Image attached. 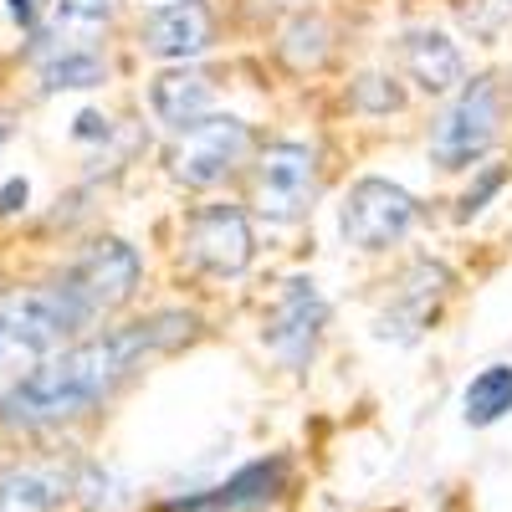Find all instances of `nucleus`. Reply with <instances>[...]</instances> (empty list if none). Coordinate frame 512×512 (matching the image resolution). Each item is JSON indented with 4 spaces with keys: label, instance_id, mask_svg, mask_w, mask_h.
<instances>
[{
    "label": "nucleus",
    "instance_id": "1",
    "mask_svg": "<svg viewBox=\"0 0 512 512\" xmlns=\"http://www.w3.org/2000/svg\"><path fill=\"white\" fill-rule=\"evenodd\" d=\"M185 333H190V318L159 313L149 323H128V328H113L103 338H88V344L57 349L52 359H41L31 374H21L11 390L0 395V420L6 425L72 420L82 410H93L98 400H108L144 359H154L159 349H169Z\"/></svg>",
    "mask_w": 512,
    "mask_h": 512
},
{
    "label": "nucleus",
    "instance_id": "2",
    "mask_svg": "<svg viewBox=\"0 0 512 512\" xmlns=\"http://www.w3.org/2000/svg\"><path fill=\"white\" fill-rule=\"evenodd\" d=\"M77 328H82V318L57 282L6 292L0 297V379H11L21 369L31 374L41 359H52Z\"/></svg>",
    "mask_w": 512,
    "mask_h": 512
},
{
    "label": "nucleus",
    "instance_id": "3",
    "mask_svg": "<svg viewBox=\"0 0 512 512\" xmlns=\"http://www.w3.org/2000/svg\"><path fill=\"white\" fill-rule=\"evenodd\" d=\"M67 292V303L77 308L82 328L108 318L113 308H123L139 287V251L128 241H93L82 262L67 267V277L57 282Z\"/></svg>",
    "mask_w": 512,
    "mask_h": 512
},
{
    "label": "nucleus",
    "instance_id": "4",
    "mask_svg": "<svg viewBox=\"0 0 512 512\" xmlns=\"http://www.w3.org/2000/svg\"><path fill=\"white\" fill-rule=\"evenodd\" d=\"M497 128H502L497 82H492V77H472V82L456 93V103L441 113L436 134H431V154H436V164H446V169H466V164H477V159L497 144Z\"/></svg>",
    "mask_w": 512,
    "mask_h": 512
},
{
    "label": "nucleus",
    "instance_id": "5",
    "mask_svg": "<svg viewBox=\"0 0 512 512\" xmlns=\"http://www.w3.org/2000/svg\"><path fill=\"white\" fill-rule=\"evenodd\" d=\"M338 226H344V236L359 251H384L415 226V195L390 185V180H359L344 200Z\"/></svg>",
    "mask_w": 512,
    "mask_h": 512
},
{
    "label": "nucleus",
    "instance_id": "6",
    "mask_svg": "<svg viewBox=\"0 0 512 512\" xmlns=\"http://www.w3.org/2000/svg\"><path fill=\"white\" fill-rule=\"evenodd\" d=\"M185 262L205 277H241L251 267V226L236 205H205L185 221Z\"/></svg>",
    "mask_w": 512,
    "mask_h": 512
},
{
    "label": "nucleus",
    "instance_id": "7",
    "mask_svg": "<svg viewBox=\"0 0 512 512\" xmlns=\"http://www.w3.org/2000/svg\"><path fill=\"white\" fill-rule=\"evenodd\" d=\"M318 164L308 144H267L256 159V210L267 221H297L313 205Z\"/></svg>",
    "mask_w": 512,
    "mask_h": 512
},
{
    "label": "nucleus",
    "instance_id": "8",
    "mask_svg": "<svg viewBox=\"0 0 512 512\" xmlns=\"http://www.w3.org/2000/svg\"><path fill=\"white\" fill-rule=\"evenodd\" d=\"M323 323H328V303L318 297V287H313L308 277H292V282H282V292H277V303H272V313H267V323H262V338H267V349H272L282 364L303 369V364L313 359V349H318Z\"/></svg>",
    "mask_w": 512,
    "mask_h": 512
},
{
    "label": "nucleus",
    "instance_id": "9",
    "mask_svg": "<svg viewBox=\"0 0 512 512\" xmlns=\"http://www.w3.org/2000/svg\"><path fill=\"white\" fill-rule=\"evenodd\" d=\"M251 149V128L241 118H226V113H210L200 128H190L180 154H175V175L195 190H210L221 185L231 169L246 159Z\"/></svg>",
    "mask_w": 512,
    "mask_h": 512
},
{
    "label": "nucleus",
    "instance_id": "10",
    "mask_svg": "<svg viewBox=\"0 0 512 512\" xmlns=\"http://www.w3.org/2000/svg\"><path fill=\"white\" fill-rule=\"evenodd\" d=\"M216 41V16L205 0H169L144 21V52L164 62H190Z\"/></svg>",
    "mask_w": 512,
    "mask_h": 512
},
{
    "label": "nucleus",
    "instance_id": "11",
    "mask_svg": "<svg viewBox=\"0 0 512 512\" xmlns=\"http://www.w3.org/2000/svg\"><path fill=\"white\" fill-rule=\"evenodd\" d=\"M113 21V0H52L47 6V26H36L41 57L57 52H93V41L103 36V26Z\"/></svg>",
    "mask_w": 512,
    "mask_h": 512
},
{
    "label": "nucleus",
    "instance_id": "12",
    "mask_svg": "<svg viewBox=\"0 0 512 512\" xmlns=\"http://www.w3.org/2000/svg\"><path fill=\"white\" fill-rule=\"evenodd\" d=\"M149 103H154L164 128L190 134V128H200L210 118V77L195 67H169L149 82Z\"/></svg>",
    "mask_w": 512,
    "mask_h": 512
},
{
    "label": "nucleus",
    "instance_id": "13",
    "mask_svg": "<svg viewBox=\"0 0 512 512\" xmlns=\"http://www.w3.org/2000/svg\"><path fill=\"white\" fill-rule=\"evenodd\" d=\"M400 57H405V72L420 93H451L466 82V62L446 31H410Z\"/></svg>",
    "mask_w": 512,
    "mask_h": 512
},
{
    "label": "nucleus",
    "instance_id": "14",
    "mask_svg": "<svg viewBox=\"0 0 512 512\" xmlns=\"http://www.w3.org/2000/svg\"><path fill=\"white\" fill-rule=\"evenodd\" d=\"M282 477H287V461H282V456L251 461L246 472H236L231 482L210 487V492H200V497H185V502H175V507H180V512H231V507H251V502L277 497Z\"/></svg>",
    "mask_w": 512,
    "mask_h": 512
},
{
    "label": "nucleus",
    "instance_id": "15",
    "mask_svg": "<svg viewBox=\"0 0 512 512\" xmlns=\"http://www.w3.org/2000/svg\"><path fill=\"white\" fill-rule=\"evenodd\" d=\"M441 292H446V272H441V267H431V262H415V267H410V277H405V287H400L395 313L384 318V328H379V338L390 333V328H395V338H415V333L425 328V318L436 313Z\"/></svg>",
    "mask_w": 512,
    "mask_h": 512
},
{
    "label": "nucleus",
    "instance_id": "16",
    "mask_svg": "<svg viewBox=\"0 0 512 512\" xmlns=\"http://www.w3.org/2000/svg\"><path fill=\"white\" fill-rule=\"evenodd\" d=\"M67 472L52 466H26V472H6L0 477V512H52L67 497Z\"/></svg>",
    "mask_w": 512,
    "mask_h": 512
},
{
    "label": "nucleus",
    "instance_id": "17",
    "mask_svg": "<svg viewBox=\"0 0 512 512\" xmlns=\"http://www.w3.org/2000/svg\"><path fill=\"white\" fill-rule=\"evenodd\" d=\"M461 415L466 425H497L507 410H512V364H487L472 384H466V395H461Z\"/></svg>",
    "mask_w": 512,
    "mask_h": 512
},
{
    "label": "nucleus",
    "instance_id": "18",
    "mask_svg": "<svg viewBox=\"0 0 512 512\" xmlns=\"http://www.w3.org/2000/svg\"><path fill=\"white\" fill-rule=\"evenodd\" d=\"M41 77H47V88H93V82H103V57L98 52L41 57Z\"/></svg>",
    "mask_w": 512,
    "mask_h": 512
},
{
    "label": "nucleus",
    "instance_id": "19",
    "mask_svg": "<svg viewBox=\"0 0 512 512\" xmlns=\"http://www.w3.org/2000/svg\"><path fill=\"white\" fill-rule=\"evenodd\" d=\"M16 200H26V180H11L0 190V210H16Z\"/></svg>",
    "mask_w": 512,
    "mask_h": 512
},
{
    "label": "nucleus",
    "instance_id": "20",
    "mask_svg": "<svg viewBox=\"0 0 512 512\" xmlns=\"http://www.w3.org/2000/svg\"><path fill=\"white\" fill-rule=\"evenodd\" d=\"M6 134H11V118H6V113H0V144H6Z\"/></svg>",
    "mask_w": 512,
    "mask_h": 512
},
{
    "label": "nucleus",
    "instance_id": "21",
    "mask_svg": "<svg viewBox=\"0 0 512 512\" xmlns=\"http://www.w3.org/2000/svg\"><path fill=\"white\" fill-rule=\"evenodd\" d=\"M502 6H507V11H512V0H502Z\"/></svg>",
    "mask_w": 512,
    "mask_h": 512
}]
</instances>
